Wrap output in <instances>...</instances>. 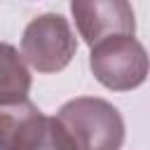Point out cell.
Returning <instances> with one entry per match:
<instances>
[{
    "label": "cell",
    "instance_id": "cell-7",
    "mask_svg": "<svg viewBox=\"0 0 150 150\" xmlns=\"http://www.w3.org/2000/svg\"><path fill=\"white\" fill-rule=\"evenodd\" d=\"M35 150H75L68 131L63 129V124L56 117H47V127L45 134L40 138V143L35 145Z\"/></svg>",
    "mask_w": 150,
    "mask_h": 150
},
{
    "label": "cell",
    "instance_id": "cell-5",
    "mask_svg": "<svg viewBox=\"0 0 150 150\" xmlns=\"http://www.w3.org/2000/svg\"><path fill=\"white\" fill-rule=\"evenodd\" d=\"M47 117L33 101L0 103V150H35Z\"/></svg>",
    "mask_w": 150,
    "mask_h": 150
},
{
    "label": "cell",
    "instance_id": "cell-4",
    "mask_svg": "<svg viewBox=\"0 0 150 150\" xmlns=\"http://www.w3.org/2000/svg\"><path fill=\"white\" fill-rule=\"evenodd\" d=\"M80 38L91 47L108 35H134L136 16L129 0H70Z\"/></svg>",
    "mask_w": 150,
    "mask_h": 150
},
{
    "label": "cell",
    "instance_id": "cell-2",
    "mask_svg": "<svg viewBox=\"0 0 150 150\" xmlns=\"http://www.w3.org/2000/svg\"><path fill=\"white\" fill-rule=\"evenodd\" d=\"M89 68L112 91H131L148 77V52L134 35H108L91 45Z\"/></svg>",
    "mask_w": 150,
    "mask_h": 150
},
{
    "label": "cell",
    "instance_id": "cell-3",
    "mask_svg": "<svg viewBox=\"0 0 150 150\" xmlns=\"http://www.w3.org/2000/svg\"><path fill=\"white\" fill-rule=\"evenodd\" d=\"M77 52V38L66 16L47 12L35 16L21 35V56L38 73L63 70Z\"/></svg>",
    "mask_w": 150,
    "mask_h": 150
},
{
    "label": "cell",
    "instance_id": "cell-6",
    "mask_svg": "<svg viewBox=\"0 0 150 150\" xmlns=\"http://www.w3.org/2000/svg\"><path fill=\"white\" fill-rule=\"evenodd\" d=\"M30 73L16 47L0 42V103L28 98Z\"/></svg>",
    "mask_w": 150,
    "mask_h": 150
},
{
    "label": "cell",
    "instance_id": "cell-1",
    "mask_svg": "<svg viewBox=\"0 0 150 150\" xmlns=\"http://www.w3.org/2000/svg\"><path fill=\"white\" fill-rule=\"evenodd\" d=\"M56 120L68 131L75 150H120L124 143L122 112L105 98L77 96L66 101Z\"/></svg>",
    "mask_w": 150,
    "mask_h": 150
}]
</instances>
